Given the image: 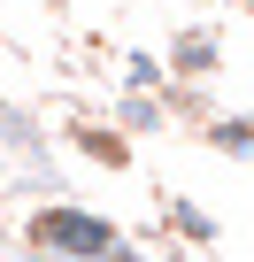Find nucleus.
Wrapping results in <instances>:
<instances>
[{
	"instance_id": "nucleus-1",
	"label": "nucleus",
	"mask_w": 254,
	"mask_h": 262,
	"mask_svg": "<svg viewBox=\"0 0 254 262\" xmlns=\"http://www.w3.org/2000/svg\"><path fill=\"white\" fill-rule=\"evenodd\" d=\"M39 239H54V247H70V254H100V247H108V239H100V224H77L70 208H62V216H47V224H39Z\"/></svg>"
}]
</instances>
